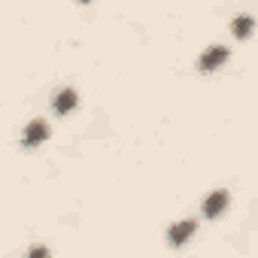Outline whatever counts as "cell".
<instances>
[{
	"label": "cell",
	"mask_w": 258,
	"mask_h": 258,
	"mask_svg": "<svg viewBox=\"0 0 258 258\" xmlns=\"http://www.w3.org/2000/svg\"><path fill=\"white\" fill-rule=\"evenodd\" d=\"M195 231H198V222H195V219H185V222H179V225H173V228H170V243H176V246H179V243H185Z\"/></svg>",
	"instance_id": "1"
},
{
	"label": "cell",
	"mask_w": 258,
	"mask_h": 258,
	"mask_svg": "<svg viewBox=\"0 0 258 258\" xmlns=\"http://www.w3.org/2000/svg\"><path fill=\"white\" fill-rule=\"evenodd\" d=\"M225 207H228V191H213V195L207 198V204H204V213H207L210 219H216Z\"/></svg>",
	"instance_id": "2"
},
{
	"label": "cell",
	"mask_w": 258,
	"mask_h": 258,
	"mask_svg": "<svg viewBox=\"0 0 258 258\" xmlns=\"http://www.w3.org/2000/svg\"><path fill=\"white\" fill-rule=\"evenodd\" d=\"M228 58V49H222V46H213V49H207L204 52V58H201V67L204 70H216L222 61Z\"/></svg>",
	"instance_id": "3"
},
{
	"label": "cell",
	"mask_w": 258,
	"mask_h": 258,
	"mask_svg": "<svg viewBox=\"0 0 258 258\" xmlns=\"http://www.w3.org/2000/svg\"><path fill=\"white\" fill-rule=\"evenodd\" d=\"M46 134H49L46 121H31L28 131H25V143H28V146H37L40 140H46Z\"/></svg>",
	"instance_id": "4"
},
{
	"label": "cell",
	"mask_w": 258,
	"mask_h": 258,
	"mask_svg": "<svg viewBox=\"0 0 258 258\" xmlns=\"http://www.w3.org/2000/svg\"><path fill=\"white\" fill-rule=\"evenodd\" d=\"M73 103H76L73 88H64V91L58 94V100H55V112H70V109H73Z\"/></svg>",
	"instance_id": "5"
},
{
	"label": "cell",
	"mask_w": 258,
	"mask_h": 258,
	"mask_svg": "<svg viewBox=\"0 0 258 258\" xmlns=\"http://www.w3.org/2000/svg\"><path fill=\"white\" fill-rule=\"evenodd\" d=\"M231 31H234L237 37H246V34L252 31V19H249V16H237L234 25H231Z\"/></svg>",
	"instance_id": "6"
},
{
	"label": "cell",
	"mask_w": 258,
	"mask_h": 258,
	"mask_svg": "<svg viewBox=\"0 0 258 258\" xmlns=\"http://www.w3.org/2000/svg\"><path fill=\"white\" fill-rule=\"evenodd\" d=\"M82 4H85V0H82Z\"/></svg>",
	"instance_id": "7"
}]
</instances>
